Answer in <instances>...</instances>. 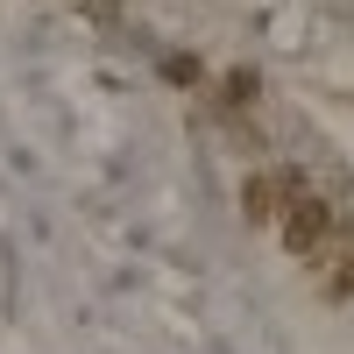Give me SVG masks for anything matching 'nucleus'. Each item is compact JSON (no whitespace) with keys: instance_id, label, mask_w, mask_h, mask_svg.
I'll return each instance as SVG.
<instances>
[{"instance_id":"obj_1","label":"nucleus","mask_w":354,"mask_h":354,"mask_svg":"<svg viewBox=\"0 0 354 354\" xmlns=\"http://www.w3.org/2000/svg\"><path fill=\"white\" fill-rule=\"evenodd\" d=\"M277 220H283V248L298 255V262H326L333 255V198H319V185H305V177H283V205H277Z\"/></svg>"},{"instance_id":"obj_2","label":"nucleus","mask_w":354,"mask_h":354,"mask_svg":"<svg viewBox=\"0 0 354 354\" xmlns=\"http://www.w3.org/2000/svg\"><path fill=\"white\" fill-rule=\"evenodd\" d=\"M277 205H283V177L255 170L248 185H241V213H248V227H270V220H277Z\"/></svg>"},{"instance_id":"obj_3","label":"nucleus","mask_w":354,"mask_h":354,"mask_svg":"<svg viewBox=\"0 0 354 354\" xmlns=\"http://www.w3.org/2000/svg\"><path fill=\"white\" fill-rule=\"evenodd\" d=\"M319 270H326V290H333V298H354V234H340L333 255L319 262Z\"/></svg>"},{"instance_id":"obj_4","label":"nucleus","mask_w":354,"mask_h":354,"mask_svg":"<svg viewBox=\"0 0 354 354\" xmlns=\"http://www.w3.org/2000/svg\"><path fill=\"white\" fill-rule=\"evenodd\" d=\"M163 85H177V93H198V85H205V64H198V57L192 50H163Z\"/></svg>"},{"instance_id":"obj_5","label":"nucleus","mask_w":354,"mask_h":354,"mask_svg":"<svg viewBox=\"0 0 354 354\" xmlns=\"http://www.w3.org/2000/svg\"><path fill=\"white\" fill-rule=\"evenodd\" d=\"M255 93H262V78H255L248 64L220 78V106H227V113H248V106H255Z\"/></svg>"},{"instance_id":"obj_6","label":"nucleus","mask_w":354,"mask_h":354,"mask_svg":"<svg viewBox=\"0 0 354 354\" xmlns=\"http://www.w3.org/2000/svg\"><path fill=\"white\" fill-rule=\"evenodd\" d=\"M85 8H93V15H113V8H121V0H85Z\"/></svg>"}]
</instances>
